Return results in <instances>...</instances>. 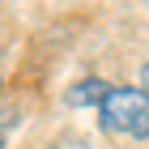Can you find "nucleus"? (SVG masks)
<instances>
[{"label":"nucleus","mask_w":149,"mask_h":149,"mask_svg":"<svg viewBox=\"0 0 149 149\" xmlns=\"http://www.w3.org/2000/svg\"><path fill=\"white\" fill-rule=\"evenodd\" d=\"M0 145H4V132H0Z\"/></svg>","instance_id":"obj_4"},{"label":"nucleus","mask_w":149,"mask_h":149,"mask_svg":"<svg viewBox=\"0 0 149 149\" xmlns=\"http://www.w3.org/2000/svg\"><path fill=\"white\" fill-rule=\"evenodd\" d=\"M107 90H111L107 81H94V77H90V81H81V85L68 90V107H98Z\"/></svg>","instance_id":"obj_2"},{"label":"nucleus","mask_w":149,"mask_h":149,"mask_svg":"<svg viewBox=\"0 0 149 149\" xmlns=\"http://www.w3.org/2000/svg\"><path fill=\"white\" fill-rule=\"evenodd\" d=\"M98 124L107 132H119V136L149 141V94L128 90V85H111L98 102Z\"/></svg>","instance_id":"obj_1"},{"label":"nucleus","mask_w":149,"mask_h":149,"mask_svg":"<svg viewBox=\"0 0 149 149\" xmlns=\"http://www.w3.org/2000/svg\"><path fill=\"white\" fill-rule=\"evenodd\" d=\"M141 90L149 94V64H145V68H141Z\"/></svg>","instance_id":"obj_3"}]
</instances>
